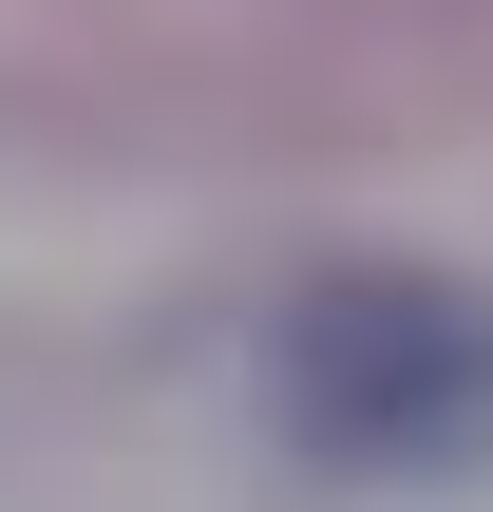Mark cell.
I'll use <instances>...</instances> for the list:
<instances>
[{
	"instance_id": "obj_1",
	"label": "cell",
	"mask_w": 493,
	"mask_h": 512,
	"mask_svg": "<svg viewBox=\"0 0 493 512\" xmlns=\"http://www.w3.org/2000/svg\"><path fill=\"white\" fill-rule=\"evenodd\" d=\"M266 399L323 475H475L493 456V304L437 266H342L285 304Z\"/></svg>"
}]
</instances>
